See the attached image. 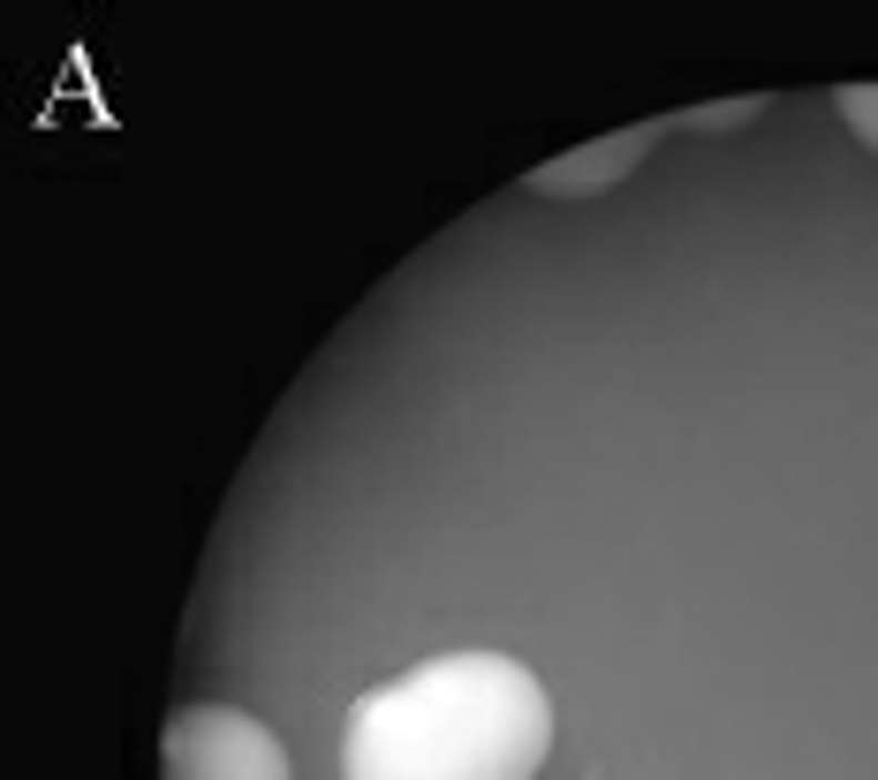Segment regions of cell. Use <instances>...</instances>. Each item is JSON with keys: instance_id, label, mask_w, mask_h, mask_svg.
Segmentation results:
<instances>
[{"instance_id": "obj_1", "label": "cell", "mask_w": 878, "mask_h": 780, "mask_svg": "<svg viewBox=\"0 0 878 780\" xmlns=\"http://www.w3.org/2000/svg\"><path fill=\"white\" fill-rule=\"evenodd\" d=\"M553 697L507 651H440L349 705L341 780H538Z\"/></svg>"}, {"instance_id": "obj_2", "label": "cell", "mask_w": 878, "mask_h": 780, "mask_svg": "<svg viewBox=\"0 0 878 780\" xmlns=\"http://www.w3.org/2000/svg\"><path fill=\"white\" fill-rule=\"evenodd\" d=\"M160 780H295L281 736L243 705H182L160 736Z\"/></svg>"}, {"instance_id": "obj_3", "label": "cell", "mask_w": 878, "mask_h": 780, "mask_svg": "<svg viewBox=\"0 0 878 780\" xmlns=\"http://www.w3.org/2000/svg\"><path fill=\"white\" fill-rule=\"evenodd\" d=\"M659 136H674V114L667 122H628V130H614V136H591V144H576V152L531 168L523 190H531V197H598V190H614V182H628V174L644 168Z\"/></svg>"}, {"instance_id": "obj_4", "label": "cell", "mask_w": 878, "mask_h": 780, "mask_svg": "<svg viewBox=\"0 0 878 780\" xmlns=\"http://www.w3.org/2000/svg\"><path fill=\"white\" fill-rule=\"evenodd\" d=\"M773 99L757 91V99H719V107H689V114H674V130H743V122H757Z\"/></svg>"}, {"instance_id": "obj_5", "label": "cell", "mask_w": 878, "mask_h": 780, "mask_svg": "<svg viewBox=\"0 0 878 780\" xmlns=\"http://www.w3.org/2000/svg\"><path fill=\"white\" fill-rule=\"evenodd\" d=\"M834 107H840V122H848V136L878 152V84H840Z\"/></svg>"}]
</instances>
